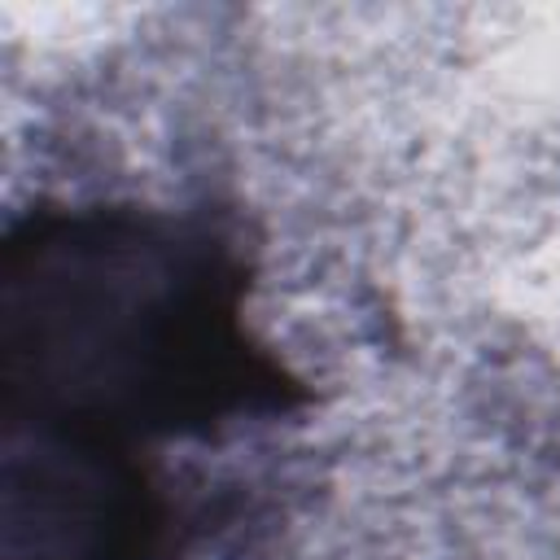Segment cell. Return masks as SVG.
I'll return each instance as SVG.
<instances>
[{"instance_id": "1", "label": "cell", "mask_w": 560, "mask_h": 560, "mask_svg": "<svg viewBox=\"0 0 560 560\" xmlns=\"http://www.w3.org/2000/svg\"><path fill=\"white\" fill-rule=\"evenodd\" d=\"M245 298V254L210 219L39 206L0 249L4 438L158 464V442L289 416L306 385Z\"/></svg>"}]
</instances>
